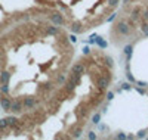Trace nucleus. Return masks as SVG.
<instances>
[{
	"label": "nucleus",
	"mask_w": 148,
	"mask_h": 140,
	"mask_svg": "<svg viewBox=\"0 0 148 140\" xmlns=\"http://www.w3.org/2000/svg\"><path fill=\"white\" fill-rule=\"evenodd\" d=\"M9 3H12V0H0V33H3L18 21L30 19V12H19Z\"/></svg>",
	"instance_id": "nucleus-1"
}]
</instances>
